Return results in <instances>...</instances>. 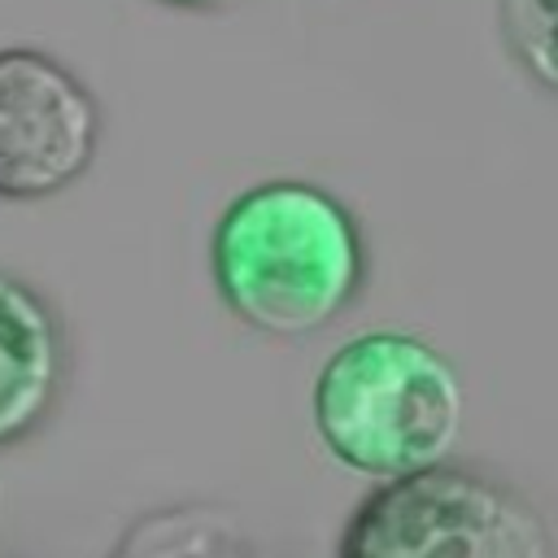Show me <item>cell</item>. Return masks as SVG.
<instances>
[{
  "label": "cell",
  "instance_id": "cell-1",
  "mask_svg": "<svg viewBox=\"0 0 558 558\" xmlns=\"http://www.w3.org/2000/svg\"><path fill=\"white\" fill-rule=\"evenodd\" d=\"M227 310L262 336L296 340L327 327L362 288L357 218L323 187L275 179L240 192L209 240Z\"/></svg>",
  "mask_w": 558,
  "mask_h": 558
},
{
  "label": "cell",
  "instance_id": "cell-2",
  "mask_svg": "<svg viewBox=\"0 0 558 558\" xmlns=\"http://www.w3.org/2000/svg\"><path fill=\"white\" fill-rule=\"evenodd\" d=\"M314 427L349 471L401 480L449 462L462 432V379L427 340L366 331L323 362Z\"/></svg>",
  "mask_w": 558,
  "mask_h": 558
},
{
  "label": "cell",
  "instance_id": "cell-3",
  "mask_svg": "<svg viewBox=\"0 0 558 558\" xmlns=\"http://www.w3.org/2000/svg\"><path fill=\"white\" fill-rule=\"evenodd\" d=\"M336 558H554V536L514 484L440 462L371 488Z\"/></svg>",
  "mask_w": 558,
  "mask_h": 558
},
{
  "label": "cell",
  "instance_id": "cell-4",
  "mask_svg": "<svg viewBox=\"0 0 558 558\" xmlns=\"http://www.w3.org/2000/svg\"><path fill=\"white\" fill-rule=\"evenodd\" d=\"M100 105L52 57L0 52V201H44L92 166Z\"/></svg>",
  "mask_w": 558,
  "mask_h": 558
},
{
  "label": "cell",
  "instance_id": "cell-5",
  "mask_svg": "<svg viewBox=\"0 0 558 558\" xmlns=\"http://www.w3.org/2000/svg\"><path fill=\"white\" fill-rule=\"evenodd\" d=\"M65 375V340L48 301L0 270V449L26 440L52 410Z\"/></svg>",
  "mask_w": 558,
  "mask_h": 558
},
{
  "label": "cell",
  "instance_id": "cell-6",
  "mask_svg": "<svg viewBox=\"0 0 558 558\" xmlns=\"http://www.w3.org/2000/svg\"><path fill=\"white\" fill-rule=\"evenodd\" d=\"M497 22L519 70L558 96V0H497Z\"/></svg>",
  "mask_w": 558,
  "mask_h": 558
},
{
  "label": "cell",
  "instance_id": "cell-7",
  "mask_svg": "<svg viewBox=\"0 0 558 558\" xmlns=\"http://www.w3.org/2000/svg\"><path fill=\"white\" fill-rule=\"evenodd\" d=\"M161 4H179V9H222L231 0H161Z\"/></svg>",
  "mask_w": 558,
  "mask_h": 558
}]
</instances>
